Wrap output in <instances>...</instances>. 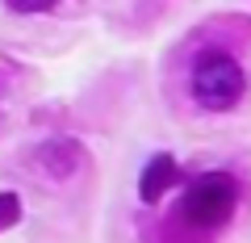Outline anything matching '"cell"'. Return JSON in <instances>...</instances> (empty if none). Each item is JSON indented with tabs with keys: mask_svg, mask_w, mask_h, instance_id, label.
<instances>
[{
	"mask_svg": "<svg viewBox=\"0 0 251 243\" xmlns=\"http://www.w3.org/2000/svg\"><path fill=\"white\" fill-rule=\"evenodd\" d=\"M243 88H247V76H243V63L226 51H205L193 63V97L197 105L214 109V113H226L230 105H239Z\"/></svg>",
	"mask_w": 251,
	"mask_h": 243,
	"instance_id": "cell-2",
	"label": "cell"
},
{
	"mask_svg": "<svg viewBox=\"0 0 251 243\" xmlns=\"http://www.w3.org/2000/svg\"><path fill=\"white\" fill-rule=\"evenodd\" d=\"M234 206H239V185L226 172H205L184 189L180 197V218H184L193 231H218V226L230 222Z\"/></svg>",
	"mask_w": 251,
	"mask_h": 243,
	"instance_id": "cell-1",
	"label": "cell"
},
{
	"mask_svg": "<svg viewBox=\"0 0 251 243\" xmlns=\"http://www.w3.org/2000/svg\"><path fill=\"white\" fill-rule=\"evenodd\" d=\"M4 4H9L13 13H46L54 0H4Z\"/></svg>",
	"mask_w": 251,
	"mask_h": 243,
	"instance_id": "cell-6",
	"label": "cell"
},
{
	"mask_svg": "<svg viewBox=\"0 0 251 243\" xmlns=\"http://www.w3.org/2000/svg\"><path fill=\"white\" fill-rule=\"evenodd\" d=\"M21 222V197L17 193H0V231Z\"/></svg>",
	"mask_w": 251,
	"mask_h": 243,
	"instance_id": "cell-5",
	"label": "cell"
},
{
	"mask_svg": "<svg viewBox=\"0 0 251 243\" xmlns=\"http://www.w3.org/2000/svg\"><path fill=\"white\" fill-rule=\"evenodd\" d=\"M42 160H46V172H50V176H72L84 163V151L75 143H50L42 151Z\"/></svg>",
	"mask_w": 251,
	"mask_h": 243,
	"instance_id": "cell-4",
	"label": "cell"
},
{
	"mask_svg": "<svg viewBox=\"0 0 251 243\" xmlns=\"http://www.w3.org/2000/svg\"><path fill=\"white\" fill-rule=\"evenodd\" d=\"M172 185H176V160H172V155H155L143 168V176H138V197H143L147 206H155Z\"/></svg>",
	"mask_w": 251,
	"mask_h": 243,
	"instance_id": "cell-3",
	"label": "cell"
}]
</instances>
